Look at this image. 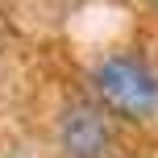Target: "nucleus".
Returning <instances> with one entry per match:
<instances>
[{
    "label": "nucleus",
    "instance_id": "nucleus-2",
    "mask_svg": "<svg viewBox=\"0 0 158 158\" xmlns=\"http://www.w3.org/2000/svg\"><path fill=\"white\" fill-rule=\"evenodd\" d=\"M58 146L67 158H104L112 146L108 112L92 100H71L58 117Z\"/></svg>",
    "mask_w": 158,
    "mask_h": 158
},
{
    "label": "nucleus",
    "instance_id": "nucleus-1",
    "mask_svg": "<svg viewBox=\"0 0 158 158\" xmlns=\"http://www.w3.org/2000/svg\"><path fill=\"white\" fill-rule=\"evenodd\" d=\"M92 92L104 112L129 121L158 117V67L137 50H108L92 63Z\"/></svg>",
    "mask_w": 158,
    "mask_h": 158
}]
</instances>
